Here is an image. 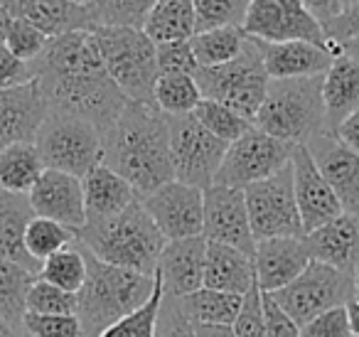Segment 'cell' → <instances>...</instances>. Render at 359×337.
<instances>
[{
  "label": "cell",
  "mask_w": 359,
  "mask_h": 337,
  "mask_svg": "<svg viewBox=\"0 0 359 337\" xmlns=\"http://www.w3.org/2000/svg\"><path fill=\"white\" fill-rule=\"evenodd\" d=\"M30 67L47 109L81 116L104 136L128 104L101 65L89 30L52 37Z\"/></svg>",
  "instance_id": "obj_1"
},
{
  "label": "cell",
  "mask_w": 359,
  "mask_h": 337,
  "mask_svg": "<svg viewBox=\"0 0 359 337\" xmlns=\"http://www.w3.org/2000/svg\"><path fill=\"white\" fill-rule=\"evenodd\" d=\"M101 163L118 173L138 197L172 183L168 119L155 106L128 101L104 136Z\"/></svg>",
  "instance_id": "obj_2"
},
{
  "label": "cell",
  "mask_w": 359,
  "mask_h": 337,
  "mask_svg": "<svg viewBox=\"0 0 359 337\" xmlns=\"http://www.w3.org/2000/svg\"><path fill=\"white\" fill-rule=\"evenodd\" d=\"M86 278L76 293V320L81 337H101L114 322L138 310L155 288V276L104 263L86 251Z\"/></svg>",
  "instance_id": "obj_3"
},
{
  "label": "cell",
  "mask_w": 359,
  "mask_h": 337,
  "mask_svg": "<svg viewBox=\"0 0 359 337\" xmlns=\"http://www.w3.org/2000/svg\"><path fill=\"white\" fill-rule=\"evenodd\" d=\"M79 244L104 263L155 276L168 239L155 227L140 199H135L116 217L86 224L79 232Z\"/></svg>",
  "instance_id": "obj_4"
},
{
  "label": "cell",
  "mask_w": 359,
  "mask_h": 337,
  "mask_svg": "<svg viewBox=\"0 0 359 337\" xmlns=\"http://www.w3.org/2000/svg\"><path fill=\"white\" fill-rule=\"evenodd\" d=\"M323 77L271 79L254 126L290 145H308L313 138L327 133Z\"/></svg>",
  "instance_id": "obj_5"
},
{
  "label": "cell",
  "mask_w": 359,
  "mask_h": 337,
  "mask_svg": "<svg viewBox=\"0 0 359 337\" xmlns=\"http://www.w3.org/2000/svg\"><path fill=\"white\" fill-rule=\"evenodd\" d=\"M91 40L114 84L128 101L153 106L158 70V45L143 30L130 27H94Z\"/></svg>",
  "instance_id": "obj_6"
},
{
  "label": "cell",
  "mask_w": 359,
  "mask_h": 337,
  "mask_svg": "<svg viewBox=\"0 0 359 337\" xmlns=\"http://www.w3.org/2000/svg\"><path fill=\"white\" fill-rule=\"evenodd\" d=\"M195 81L200 86L202 99L229 106L254 124V116L264 104L271 81L264 67V42L246 37L244 52L234 62L207 70L200 67L195 72Z\"/></svg>",
  "instance_id": "obj_7"
},
{
  "label": "cell",
  "mask_w": 359,
  "mask_h": 337,
  "mask_svg": "<svg viewBox=\"0 0 359 337\" xmlns=\"http://www.w3.org/2000/svg\"><path fill=\"white\" fill-rule=\"evenodd\" d=\"M35 148L47 170L84 178L104 158V133L91 121L65 111H47Z\"/></svg>",
  "instance_id": "obj_8"
},
{
  "label": "cell",
  "mask_w": 359,
  "mask_h": 337,
  "mask_svg": "<svg viewBox=\"0 0 359 337\" xmlns=\"http://www.w3.org/2000/svg\"><path fill=\"white\" fill-rule=\"evenodd\" d=\"M170 131V155L177 183L207 190L215 185L229 143L212 136L192 114L165 116Z\"/></svg>",
  "instance_id": "obj_9"
},
{
  "label": "cell",
  "mask_w": 359,
  "mask_h": 337,
  "mask_svg": "<svg viewBox=\"0 0 359 337\" xmlns=\"http://www.w3.org/2000/svg\"><path fill=\"white\" fill-rule=\"evenodd\" d=\"M271 296L293 317L295 325L303 327L320 312L347 305L354 298V276L330 268L325 263L310 261V266L293 283Z\"/></svg>",
  "instance_id": "obj_10"
},
{
  "label": "cell",
  "mask_w": 359,
  "mask_h": 337,
  "mask_svg": "<svg viewBox=\"0 0 359 337\" xmlns=\"http://www.w3.org/2000/svg\"><path fill=\"white\" fill-rule=\"evenodd\" d=\"M244 197L256 242L305 237L293 192V170H290V165L276 173L273 178L249 185L244 190Z\"/></svg>",
  "instance_id": "obj_11"
},
{
  "label": "cell",
  "mask_w": 359,
  "mask_h": 337,
  "mask_svg": "<svg viewBox=\"0 0 359 337\" xmlns=\"http://www.w3.org/2000/svg\"><path fill=\"white\" fill-rule=\"evenodd\" d=\"M293 148L295 145L283 143V140L273 138L254 126L239 140L229 143L215 185L246 190L249 185L273 178L276 173L290 165Z\"/></svg>",
  "instance_id": "obj_12"
},
{
  "label": "cell",
  "mask_w": 359,
  "mask_h": 337,
  "mask_svg": "<svg viewBox=\"0 0 359 337\" xmlns=\"http://www.w3.org/2000/svg\"><path fill=\"white\" fill-rule=\"evenodd\" d=\"M246 37L266 45L278 42H315L325 45L323 25L305 11L300 0H251L244 25Z\"/></svg>",
  "instance_id": "obj_13"
},
{
  "label": "cell",
  "mask_w": 359,
  "mask_h": 337,
  "mask_svg": "<svg viewBox=\"0 0 359 337\" xmlns=\"http://www.w3.org/2000/svg\"><path fill=\"white\" fill-rule=\"evenodd\" d=\"M138 199L168 242L202 237V224H205V190L172 180V183L163 185L155 192Z\"/></svg>",
  "instance_id": "obj_14"
},
{
  "label": "cell",
  "mask_w": 359,
  "mask_h": 337,
  "mask_svg": "<svg viewBox=\"0 0 359 337\" xmlns=\"http://www.w3.org/2000/svg\"><path fill=\"white\" fill-rule=\"evenodd\" d=\"M202 237L212 244L239 249L254 256L256 239L251 232L249 209H246L244 190L212 185L205 190V224Z\"/></svg>",
  "instance_id": "obj_15"
},
{
  "label": "cell",
  "mask_w": 359,
  "mask_h": 337,
  "mask_svg": "<svg viewBox=\"0 0 359 337\" xmlns=\"http://www.w3.org/2000/svg\"><path fill=\"white\" fill-rule=\"evenodd\" d=\"M290 170H293V192L305 234L315 232L318 227L344 214L337 194L332 192L330 183L320 173L318 163L313 160V155H310V150L305 145H295L293 148Z\"/></svg>",
  "instance_id": "obj_16"
},
{
  "label": "cell",
  "mask_w": 359,
  "mask_h": 337,
  "mask_svg": "<svg viewBox=\"0 0 359 337\" xmlns=\"http://www.w3.org/2000/svg\"><path fill=\"white\" fill-rule=\"evenodd\" d=\"M35 217H45L52 222H60L65 227L81 232L86 224L84 209V185L81 178L60 173V170H47L40 175L35 187L27 194Z\"/></svg>",
  "instance_id": "obj_17"
},
{
  "label": "cell",
  "mask_w": 359,
  "mask_h": 337,
  "mask_svg": "<svg viewBox=\"0 0 359 337\" xmlns=\"http://www.w3.org/2000/svg\"><path fill=\"white\" fill-rule=\"evenodd\" d=\"M305 148L310 150L320 173L337 194L342 212L359 219V155L344 143H339L332 133L318 136Z\"/></svg>",
  "instance_id": "obj_18"
},
{
  "label": "cell",
  "mask_w": 359,
  "mask_h": 337,
  "mask_svg": "<svg viewBox=\"0 0 359 337\" xmlns=\"http://www.w3.org/2000/svg\"><path fill=\"white\" fill-rule=\"evenodd\" d=\"M47 111V101L35 79L0 91V153L18 143H35Z\"/></svg>",
  "instance_id": "obj_19"
},
{
  "label": "cell",
  "mask_w": 359,
  "mask_h": 337,
  "mask_svg": "<svg viewBox=\"0 0 359 337\" xmlns=\"http://www.w3.org/2000/svg\"><path fill=\"white\" fill-rule=\"evenodd\" d=\"M207 239L190 237L168 242L158 261V278L168 298H182L205 286Z\"/></svg>",
  "instance_id": "obj_20"
},
{
  "label": "cell",
  "mask_w": 359,
  "mask_h": 337,
  "mask_svg": "<svg viewBox=\"0 0 359 337\" xmlns=\"http://www.w3.org/2000/svg\"><path fill=\"white\" fill-rule=\"evenodd\" d=\"M310 261H313V256L308 251L305 237L256 242V251H254L256 286L264 293L280 291L288 283H293L310 266Z\"/></svg>",
  "instance_id": "obj_21"
},
{
  "label": "cell",
  "mask_w": 359,
  "mask_h": 337,
  "mask_svg": "<svg viewBox=\"0 0 359 337\" xmlns=\"http://www.w3.org/2000/svg\"><path fill=\"white\" fill-rule=\"evenodd\" d=\"M342 55V47L334 42H264V67L269 79H303L323 77L332 67L334 57Z\"/></svg>",
  "instance_id": "obj_22"
},
{
  "label": "cell",
  "mask_w": 359,
  "mask_h": 337,
  "mask_svg": "<svg viewBox=\"0 0 359 337\" xmlns=\"http://www.w3.org/2000/svg\"><path fill=\"white\" fill-rule=\"evenodd\" d=\"M305 244L313 261L354 276L359 263V219L352 214H339L337 219L305 234Z\"/></svg>",
  "instance_id": "obj_23"
},
{
  "label": "cell",
  "mask_w": 359,
  "mask_h": 337,
  "mask_svg": "<svg viewBox=\"0 0 359 337\" xmlns=\"http://www.w3.org/2000/svg\"><path fill=\"white\" fill-rule=\"evenodd\" d=\"M8 15L32 22L47 37H60L67 32L91 30L86 8L69 0H3Z\"/></svg>",
  "instance_id": "obj_24"
},
{
  "label": "cell",
  "mask_w": 359,
  "mask_h": 337,
  "mask_svg": "<svg viewBox=\"0 0 359 337\" xmlns=\"http://www.w3.org/2000/svg\"><path fill=\"white\" fill-rule=\"evenodd\" d=\"M81 185H84L86 224H96V222H104V219L116 217V214L128 209L138 199L135 190L118 173L106 168L104 163H99L94 170H89L81 178Z\"/></svg>",
  "instance_id": "obj_25"
},
{
  "label": "cell",
  "mask_w": 359,
  "mask_h": 337,
  "mask_svg": "<svg viewBox=\"0 0 359 337\" xmlns=\"http://www.w3.org/2000/svg\"><path fill=\"white\" fill-rule=\"evenodd\" d=\"M323 104L327 133H334L347 116L359 111V65L347 55L334 57L323 77Z\"/></svg>",
  "instance_id": "obj_26"
},
{
  "label": "cell",
  "mask_w": 359,
  "mask_h": 337,
  "mask_svg": "<svg viewBox=\"0 0 359 337\" xmlns=\"http://www.w3.org/2000/svg\"><path fill=\"white\" fill-rule=\"evenodd\" d=\"M256 286L254 256L224 244L207 242V263H205V288L222 293L246 296Z\"/></svg>",
  "instance_id": "obj_27"
},
{
  "label": "cell",
  "mask_w": 359,
  "mask_h": 337,
  "mask_svg": "<svg viewBox=\"0 0 359 337\" xmlns=\"http://www.w3.org/2000/svg\"><path fill=\"white\" fill-rule=\"evenodd\" d=\"M35 217L27 194H13L0 190V258L20 263L22 268L40 276L42 263L27 253L25 249V229Z\"/></svg>",
  "instance_id": "obj_28"
},
{
  "label": "cell",
  "mask_w": 359,
  "mask_h": 337,
  "mask_svg": "<svg viewBox=\"0 0 359 337\" xmlns=\"http://www.w3.org/2000/svg\"><path fill=\"white\" fill-rule=\"evenodd\" d=\"M143 32L155 42H180L195 37V0H158Z\"/></svg>",
  "instance_id": "obj_29"
},
{
  "label": "cell",
  "mask_w": 359,
  "mask_h": 337,
  "mask_svg": "<svg viewBox=\"0 0 359 337\" xmlns=\"http://www.w3.org/2000/svg\"><path fill=\"white\" fill-rule=\"evenodd\" d=\"M180 312L195 325V322H210V325H231L241 310L244 296H234V293H222L212 291V288L202 286L200 291L190 293V296L175 298Z\"/></svg>",
  "instance_id": "obj_30"
},
{
  "label": "cell",
  "mask_w": 359,
  "mask_h": 337,
  "mask_svg": "<svg viewBox=\"0 0 359 337\" xmlns=\"http://www.w3.org/2000/svg\"><path fill=\"white\" fill-rule=\"evenodd\" d=\"M45 165L35 143H18L0 153V190L13 194H30Z\"/></svg>",
  "instance_id": "obj_31"
},
{
  "label": "cell",
  "mask_w": 359,
  "mask_h": 337,
  "mask_svg": "<svg viewBox=\"0 0 359 337\" xmlns=\"http://www.w3.org/2000/svg\"><path fill=\"white\" fill-rule=\"evenodd\" d=\"M35 278V273L22 268L20 263L0 258V315L18 330H22V317L27 312V291Z\"/></svg>",
  "instance_id": "obj_32"
},
{
  "label": "cell",
  "mask_w": 359,
  "mask_h": 337,
  "mask_svg": "<svg viewBox=\"0 0 359 337\" xmlns=\"http://www.w3.org/2000/svg\"><path fill=\"white\" fill-rule=\"evenodd\" d=\"M202 94L195 77L190 74H160L155 81L153 106L165 116H187L195 114Z\"/></svg>",
  "instance_id": "obj_33"
},
{
  "label": "cell",
  "mask_w": 359,
  "mask_h": 337,
  "mask_svg": "<svg viewBox=\"0 0 359 337\" xmlns=\"http://www.w3.org/2000/svg\"><path fill=\"white\" fill-rule=\"evenodd\" d=\"M190 42L197 65L202 70H207V67H219L234 62L244 52L246 35L241 27H219V30L197 32Z\"/></svg>",
  "instance_id": "obj_34"
},
{
  "label": "cell",
  "mask_w": 359,
  "mask_h": 337,
  "mask_svg": "<svg viewBox=\"0 0 359 337\" xmlns=\"http://www.w3.org/2000/svg\"><path fill=\"white\" fill-rule=\"evenodd\" d=\"M158 0H91L86 6L91 30L94 27H130L143 30Z\"/></svg>",
  "instance_id": "obj_35"
},
{
  "label": "cell",
  "mask_w": 359,
  "mask_h": 337,
  "mask_svg": "<svg viewBox=\"0 0 359 337\" xmlns=\"http://www.w3.org/2000/svg\"><path fill=\"white\" fill-rule=\"evenodd\" d=\"M37 278L52 283V286L62 288L67 293H79L86 278V253L84 246L79 244V239H76V244L45 258Z\"/></svg>",
  "instance_id": "obj_36"
},
{
  "label": "cell",
  "mask_w": 359,
  "mask_h": 337,
  "mask_svg": "<svg viewBox=\"0 0 359 337\" xmlns=\"http://www.w3.org/2000/svg\"><path fill=\"white\" fill-rule=\"evenodd\" d=\"M76 239H79V232L45 217H32L25 229V249L37 263L76 244Z\"/></svg>",
  "instance_id": "obj_37"
},
{
  "label": "cell",
  "mask_w": 359,
  "mask_h": 337,
  "mask_svg": "<svg viewBox=\"0 0 359 337\" xmlns=\"http://www.w3.org/2000/svg\"><path fill=\"white\" fill-rule=\"evenodd\" d=\"M165 300V291L163 283H160L158 273H155V288L153 296L138 308V310L128 312L126 317H121L118 322L109 327V330L101 332V337H155L158 332V317H160V308Z\"/></svg>",
  "instance_id": "obj_38"
},
{
  "label": "cell",
  "mask_w": 359,
  "mask_h": 337,
  "mask_svg": "<svg viewBox=\"0 0 359 337\" xmlns=\"http://www.w3.org/2000/svg\"><path fill=\"white\" fill-rule=\"evenodd\" d=\"M192 116H195L212 136H217V138L224 140V143H234V140H239L246 131L254 128V124H251L249 119L236 114V111L229 109V106L217 104V101H210V99H202Z\"/></svg>",
  "instance_id": "obj_39"
},
{
  "label": "cell",
  "mask_w": 359,
  "mask_h": 337,
  "mask_svg": "<svg viewBox=\"0 0 359 337\" xmlns=\"http://www.w3.org/2000/svg\"><path fill=\"white\" fill-rule=\"evenodd\" d=\"M249 3L251 0H195V30L210 32L219 27H241Z\"/></svg>",
  "instance_id": "obj_40"
},
{
  "label": "cell",
  "mask_w": 359,
  "mask_h": 337,
  "mask_svg": "<svg viewBox=\"0 0 359 337\" xmlns=\"http://www.w3.org/2000/svg\"><path fill=\"white\" fill-rule=\"evenodd\" d=\"M25 308L35 315H76V293H67L42 278H35L27 291Z\"/></svg>",
  "instance_id": "obj_41"
},
{
  "label": "cell",
  "mask_w": 359,
  "mask_h": 337,
  "mask_svg": "<svg viewBox=\"0 0 359 337\" xmlns=\"http://www.w3.org/2000/svg\"><path fill=\"white\" fill-rule=\"evenodd\" d=\"M47 42H50V37L42 30H37L32 22L22 20V18H13L11 25H8L3 47H6L8 52H13L18 60L30 65V62H35L37 57L45 52Z\"/></svg>",
  "instance_id": "obj_42"
},
{
  "label": "cell",
  "mask_w": 359,
  "mask_h": 337,
  "mask_svg": "<svg viewBox=\"0 0 359 337\" xmlns=\"http://www.w3.org/2000/svg\"><path fill=\"white\" fill-rule=\"evenodd\" d=\"M25 337H81L76 315H35L25 312L22 317Z\"/></svg>",
  "instance_id": "obj_43"
},
{
  "label": "cell",
  "mask_w": 359,
  "mask_h": 337,
  "mask_svg": "<svg viewBox=\"0 0 359 337\" xmlns=\"http://www.w3.org/2000/svg\"><path fill=\"white\" fill-rule=\"evenodd\" d=\"M236 337H266V317H264V291L254 286L244 296L241 310L231 322Z\"/></svg>",
  "instance_id": "obj_44"
},
{
  "label": "cell",
  "mask_w": 359,
  "mask_h": 337,
  "mask_svg": "<svg viewBox=\"0 0 359 337\" xmlns=\"http://www.w3.org/2000/svg\"><path fill=\"white\" fill-rule=\"evenodd\" d=\"M158 70L160 74L195 77L200 65H197L195 52H192V42L180 40V42H163V45H158Z\"/></svg>",
  "instance_id": "obj_45"
},
{
  "label": "cell",
  "mask_w": 359,
  "mask_h": 337,
  "mask_svg": "<svg viewBox=\"0 0 359 337\" xmlns=\"http://www.w3.org/2000/svg\"><path fill=\"white\" fill-rule=\"evenodd\" d=\"M300 337H352L347 305H339L327 312H320L318 317L305 322V325L300 327Z\"/></svg>",
  "instance_id": "obj_46"
},
{
  "label": "cell",
  "mask_w": 359,
  "mask_h": 337,
  "mask_svg": "<svg viewBox=\"0 0 359 337\" xmlns=\"http://www.w3.org/2000/svg\"><path fill=\"white\" fill-rule=\"evenodd\" d=\"M155 337H195L192 330V322L187 320L182 312H180L175 298L165 296L163 308H160V317H158V332Z\"/></svg>",
  "instance_id": "obj_47"
},
{
  "label": "cell",
  "mask_w": 359,
  "mask_h": 337,
  "mask_svg": "<svg viewBox=\"0 0 359 337\" xmlns=\"http://www.w3.org/2000/svg\"><path fill=\"white\" fill-rule=\"evenodd\" d=\"M264 317H266V337H300V327L273 300L271 293H264Z\"/></svg>",
  "instance_id": "obj_48"
},
{
  "label": "cell",
  "mask_w": 359,
  "mask_h": 337,
  "mask_svg": "<svg viewBox=\"0 0 359 337\" xmlns=\"http://www.w3.org/2000/svg\"><path fill=\"white\" fill-rule=\"evenodd\" d=\"M32 67L27 62L18 60L13 52H8L6 47L0 45V91L15 89L27 81H32Z\"/></svg>",
  "instance_id": "obj_49"
},
{
  "label": "cell",
  "mask_w": 359,
  "mask_h": 337,
  "mask_svg": "<svg viewBox=\"0 0 359 337\" xmlns=\"http://www.w3.org/2000/svg\"><path fill=\"white\" fill-rule=\"evenodd\" d=\"M325 40L334 42V45H342V42L359 37V0H354L352 6L347 8V13L337 18V20L323 25Z\"/></svg>",
  "instance_id": "obj_50"
},
{
  "label": "cell",
  "mask_w": 359,
  "mask_h": 337,
  "mask_svg": "<svg viewBox=\"0 0 359 337\" xmlns=\"http://www.w3.org/2000/svg\"><path fill=\"white\" fill-rule=\"evenodd\" d=\"M305 6V11L320 22V25H327V22L337 20L342 13H347V8L352 6L354 0H300Z\"/></svg>",
  "instance_id": "obj_51"
},
{
  "label": "cell",
  "mask_w": 359,
  "mask_h": 337,
  "mask_svg": "<svg viewBox=\"0 0 359 337\" xmlns=\"http://www.w3.org/2000/svg\"><path fill=\"white\" fill-rule=\"evenodd\" d=\"M332 136L339 140V143H344L349 150H354V153L359 155V111H354L352 116H347V119L337 126V131H334Z\"/></svg>",
  "instance_id": "obj_52"
},
{
  "label": "cell",
  "mask_w": 359,
  "mask_h": 337,
  "mask_svg": "<svg viewBox=\"0 0 359 337\" xmlns=\"http://www.w3.org/2000/svg\"><path fill=\"white\" fill-rule=\"evenodd\" d=\"M195 337H236L231 325H210V322H195L192 325Z\"/></svg>",
  "instance_id": "obj_53"
},
{
  "label": "cell",
  "mask_w": 359,
  "mask_h": 337,
  "mask_svg": "<svg viewBox=\"0 0 359 337\" xmlns=\"http://www.w3.org/2000/svg\"><path fill=\"white\" fill-rule=\"evenodd\" d=\"M347 317H349L352 337H359V298H352V300L347 303Z\"/></svg>",
  "instance_id": "obj_54"
},
{
  "label": "cell",
  "mask_w": 359,
  "mask_h": 337,
  "mask_svg": "<svg viewBox=\"0 0 359 337\" xmlns=\"http://www.w3.org/2000/svg\"><path fill=\"white\" fill-rule=\"evenodd\" d=\"M342 55H347L349 60H354L359 65V37H352V40H347V42H342Z\"/></svg>",
  "instance_id": "obj_55"
},
{
  "label": "cell",
  "mask_w": 359,
  "mask_h": 337,
  "mask_svg": "<svg viewBox=\"0 0 359 337\" xmlns=\"http://www.w3.org/2000/svg\"><path fill=\"white\" fill-rule=\"evenodd\" d=\"M13 18L8 15L6 6H3V0H0V45H3V40H6V32H8V25H11Z\"/></svg>",
  "instance_id": "obj_56"
},
{
  "label": "cell",
  "mask_w": 359,
  "mask_h": 337,
  "mask_svg": "<svg viewBox=\"0 0 359 337\" xmlns=\"http://www.w3.org/2000/svg\"><path fill=\"white\" fill-rule=\"evenodd\" d=\"M0 337H22V330L13 327L11 322L6 320V317L0 315Z\"/></svg>",
  "instance_id": "obj_57"
},
{
  "label": "cell",
  "mask_w": 359,
  "mask_h": 337,
  "mask_svg": "<svg viewBox=\"0 0 359 337\" xmlns=\"http://www.w3.org/2000/svg\"><path fill=\"white\" fill-rule=\"evenodd\" d=\"M354 298H359V263L354 268Z\"/></svg>",
  "instance_id": "obj_58"
},
{
  "label": "cell",
  "mask_w": 359,
  "mask_h": 337,
  "mask_svg": "<svg viewBox=\"0 0 359 337\" xmlns=\"http://www.w3.org/2000/svg\"><path fill=\"white\" fill-rule=\"evenodd\" d=\"M69 3H74V6H81V8H86L91 3V0H69Z\"/></svg>",
  "instance_id": "obj_59"
},
{
  "label": "cell",
  "mask_w": 359,
  "mask_h": 337,
  "mask_svg": "<svg viewBox=\"0 0 359 337\" xmlns=\"http://www.w3.org/2000/svg\"><path fill=\"white\" fill-rule=\"evenodd\" d=\"M22 337H25V335H22Z\"/></svg>",
  "instance_id": "obj_60"
}]
</instances>
